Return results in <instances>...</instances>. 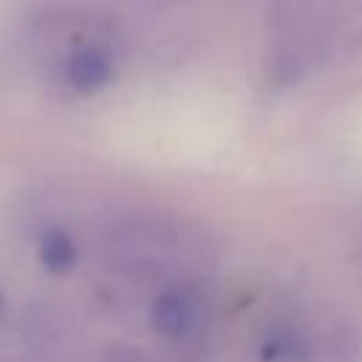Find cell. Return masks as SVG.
<instances>
[{
  "mask_svg": "<svg viewBox=\"0 0 362 362\" xmlns=\"http://www.w3.org/2000/svg\"><path fill=\"white\" fill-rule=\"evenodd\" d=\"M342 0H274L266 68L277 88L297 85L328 57Z\"/></svg>",
  "mask_w": 362,
  "mask_h": 362,
  "instance_id": "1",
  "label": "cell"
},
{
  "mask_svg": "<svg viewBox=\"0 0 362 362\" xmlns=\"http://www.w3.org/2000/svg\"><path fill=\"white\" fill-rule=\"evenodd\" d=\"M198 322H201L198 300L187 291H167L153 305V325L164 337L189 339V337H195Z\"/></svg>",
  "mask_w": 362,
  "mask_h": 362,
  "instance_id": "2",
  "label": "cell"
},
{
  "mask_svg": "<svg viewBox=\"0 0 362 362\" xmlns=\"http://www.w3.org/2000/svg\"><path fill=\"white\" fill-rule=\"evenodd\" d=\"M65 76H68V82L76 90L99 88L110 76V57H107V51H102V48H82V51H76L68 59Z\"/></svg>",
  "mask_w": 362,
  "mask_h": 362,
  "instance_id": "3",
  "label": "cell"
},
{
  "mask_svg": "<svg viewBox=\"0 0 362 362\" xmlns=\"http://www.w3.org/2000/svg\"><path fill=\"white\" fill-rule=\"evenodd\" d=\"M40 260L48 272L65 274L76 263V246H74L71 235L62 229H48L40 240Z\"/></svg>",
  "mask_w": 362,
  "mask_h": 362,
  "instance_id": "4",
  "label": "cell"
},
{
  "mask_svg": "<svg viewBox=\"0 0 362 362\" xmlns=\"http://www.w3.org/2000/svg\"><path fill=\"white\" fill-rule=\"evenodd\" d=\"M0 308H3V294H0Z\"/></svg>",
  "mask_w": 362,
  "mask_h": 362,
  "instance_id": "5",
  "label": "cell"
}]
</instances>
